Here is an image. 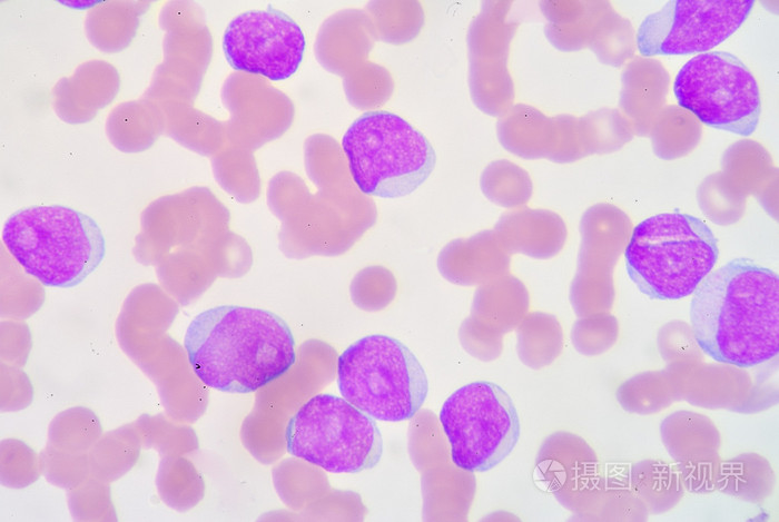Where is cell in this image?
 <instances>
[{
    "instance_id": "5bb4252c",
    "label": "cell",
    "mask_w": 779,
    "mask_h": 522,
    "mask_svg": "<svg viewBox=\"0 0 779 522\" xmlns=\"http://www.w3.org/2000/svg\"><path fill=\"white\" fill-rule=\"evenodd\" d=\"M523 171L507 160L491 162L481 176V187L486 197L504 207L521 203L517 185Z\"/></svg>"
},
{
    "instance_id": "3957f363",
    "label": "cell",
    "mask_w": 779,
    "mask_h": 522,
    "mask_svg": "<svg viewBox=\"0 0 779 522\" xmlns=\"http://www.w3.org/2000/svg\"><path fill=\"white\" fill-rule=\"evenodd\" d=\"M1 238L23 270L48 287L80 284L106 254V240L96 220L63 205H34L14 211L4 223Z\"/></svg>"
},
{
    "instance_id": "5b68a950",
    "label": "cell",
    "mask_w": 779,
    "mask_h": 522,
    "mask_svg": "<svg viewBox=\"0 0 779 522\" xmlns=\"http://www.w3.org/2000/svg\"><path fill=\"white\" fill-rule=\"evenodd\" d=\"M342 148L349 173L366 195L397 198L416 190L435 166L427 138L401 116L369 110L345 131Z\"/></svg>"
},
{
    "instance_id": "8992f818",
    "label": "cell",
    "mask_w": 779,
    "mask_h": 522,
    "mask_svg": "<svg viewBox=\"0 0 779 522\" xmlns=\"http://www.w3.org/2000/svg\"><path fill=\"white\" fill-rule=\"evenodd\" d=\"M336 372L342 397L377 421L410 420L428 393L427 376L413 352L384 334L351 344L338 356Z\"/></svg>"
},
{
    "instance_id": "4fadbf2b",
    "label": "cell",
    "mask_w": 779,
    "mask_h": 522,
    "mask_svg": "<svg viewBox=\"0 0 779 522\" xmlns=\"http://www.w3.org/2000/svg\"><path fill=\"white\" fill-rule=\"evenodd\" d=\"M506 253L494 230H483L448 243L440 253L438 268L453 282L472 284L492 270L505 268Z\"/></svg>"
},
{
    "instance_id": "30bf717a",
    "label": "cell",
    "mask_w": 779,
    "mask_h": 522,
    "mask_svg": "<svg viewBox=\"0 0 779 522\" xmlns=\"http://www.w3.org/2000/svg\"><path fill=\"white\" fill-rule=\"evenodd\" d=\"M752 0H672L639 26L640 53L682 56L710 51L748 18Z\"/></svg>"
},
{
    "instance_id": "ba28073f",
    "label": "cell",
    "mask_w": 779,
    "mask_h": 522,
    "mask_svg": "<svg viewBox=\"0 0 779 522\" xmlns=\"http://www.w3.org/2000/svg\"><path fill=\"white\" fill-rule=\"evenodd\" d=\"M453 463L484 472L501 463L520 437V420L510 395L499 385L477 381L452 393L438 415Z\"/></svg>"
},
{
    "instance_id": "7c38bea8",
    "label": "cell",
    "mask_w": 779,
    "mask_h": 522,
    "mask_svg": "<svg viewBox=\"0 0 779 522\" xmlns=\"http://www.w3.org/2000/svg\"><path fill=\"white\" fill-rule=\"evenodd\" d=\"M511 1H484L467 30L469 86L475 106L502 116L514 100L507 69L510 42L519 22L507 20Z\"/></svg>"
},
{
    "instance_id": "7a4b0ae2",
    "label": "cell",
    "mask_w": 779,
    "mask_h": 522,
    "mask_svg": "<svg viewBox=\"0 0 779 522\" xmlns=\"http://www.w3.org/2000/svg\"><path fill=\"white\" fill-rule=\"evenodd\" d=\"M184 347L196 376L226 393L255 392L296 362L287 323L270 311L249 306L220 305L199 313L187 327Z\"/></svg>"
},
{
    "instance_id": "8fae6325",
    "label": "cell",
    "mask_w": 779,
    "mask_h": 522,
    "mask_svg": "<svg viewBox=\"0 0 779 522\" xmlns=\"http://www.w3.org/2000/svg\"><path fill=\"white\" fill-rule=\"evenodd\" d=\"M305 48V35L297 22L270 6L236 16L223 35V50L233 69L273 81L297 71Z\"/></svg>"
},
{
    "instance_id": "277c9868",
    "label": "cell",
    "mask_w": 779,
    "mask_h": 522,
    "mask_svg": "<svg viewBox=\"0 0 779 522\" xmlns=\"http://www.w3.org/2000/svg\"><path fill=\"white\" fill-rule=\"evenodd\" d=\"M718 256L712 230L701 219L679 211L639 223L624 253L630 279L648 297L662 301L691 295Z\"/></svg>"
},
{
    "instance_id": "52a82bcc",
    "label": "cell",
    "mask_w": 779,
    "mask_h": 522,
    "mask_svg": "<svg viewBox=\"0 0 779 522\" xmlns=\"http://www.w3.org/2000/svg\"><path fill=\"white\" fill-rule=\"evenodd\" d=\"M289 454L332 473L374 467L383 453L374 418L333 394H317L290 417L285 430Z\"/></svg>"
},
{
    "instance_id": "6da1fadb",
    "label": "cell",
    "mask_w": 779,
    "mask_h": 522,
    "mask_svg": "<svg viewBox=\"0 0 779 522\" xmlns=\"http://www.w3.org/2000/svg\"><path fill=\"white\" fill-rule=\"evenodd\" d=\"M693 337L712 360L752 367L779 351V278L748 258L710 272L693 292Z\"/></svg>"
},
{
    "instance_id": "9c48e42d",
    "label": "cell",
    "mask_w": 779,
    "mask_h": 522,
    "mask_svg": "<svg viewBox=\"0 0 779 522\" xmlns=\"http://www.w3.org/2000/svg\"><path fill=\"white\" fill-rule=\"evenodd\" d=\"M673 92L678 104L716 129L750 136L757 128L761 99L748 67L726 51L691 58L679 70Z\"/></svg>"
}]
</instances>
